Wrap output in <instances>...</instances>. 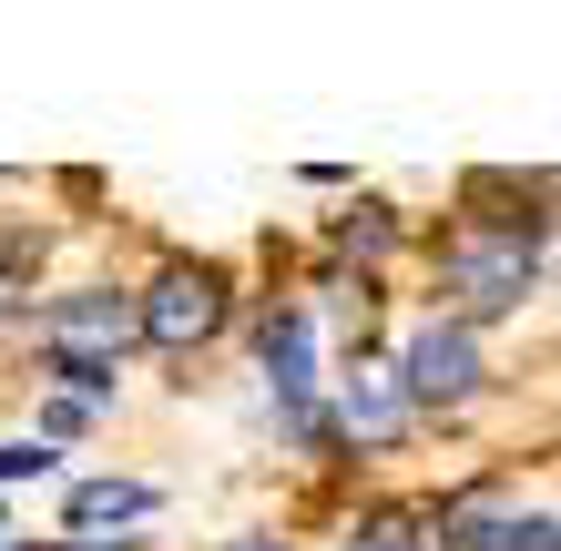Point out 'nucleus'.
<instances>
[{"instance_id": "0eeeda50", "label": "nucleus", "mask_w": 561, "mask_h": 551, "mask_svg": "<svg viewBox=\"0 0 561 551\" xmlns=\"http://www.w3.org/2000/svg\"><path fill=\"white\" fill-rule=\"evenodd\" d=\"M163 491L153 480H82L72 491V531H103V521H153Z\"/></svg>"}, {"instance_id": "1a4fd4ad", "label": "nucleus", "mask_w": 561, "mask_h": 551, "mask_svg": "<svg viewBox=\"0 0 561 551\" xmlns=\"http://www.w3.org/2000/svg\"><path fill=\"white\" fill-rule=\"evenodd\" d=\"M388 236H399V225H388V205H357V215L337 225V245H347V255H388Z\"/></svg>"}, {"instance_id": "39448f33", "label": "nucleus", "mask_w": 561, "mask_h": 551, "mask_svg": "<svg viewBox=\"0 0 561 551\" xmlns=\"http://www.w3.org/2000/svg\"><path fill=\"white\" fill-rule=\"evenodd\" d=\"M409 388H399V368H388V358H368V347H357V368L337 378V429L357 439V449H399L409 439Z\"/></svg>"}, {"instance_id": "6e6552de", "label": "nucleus", "mask_w": 561, "mask_h": 551, "mask_svg": "<svg viewBox=\"0 0 561 551\" xmlns=\"http://www.w3.org/2000/svg\"><path fill=\"white\" fill-rule=\"evenodd\" d=\"M337 551H428V510L378 501V510H357V521H347V541H337Z\"/></svg>"}, {"instance_id": "f257e3e1", "label": "nucleus", "mask_w": 561, "mask_h": 551, "mask_svg": "<svg viewBox=\"0 0 561 551\" xmlns=\"http://www.w3.org/2000/svg\"><path fill=\"white\" fill-rule=\"evenodd\" d=\"M531 286H541V225H459L439 255V317L459 328L531 307Z\"/></svg>"}, {"instance_id": "423d86ee", "label": "nucleus", "mask_w": 561, "mask_h": 551, "mask_svg": "<svg viewBox=\"0 0 561 551\" xmlns=\"http://www.w3.org/2000/svg\"><path fill=\"white\" fill-rule=\"evenodd\" d=\"M255 358H266V409H317V328L307 307H266L255 317Z\"/></svg>"}, {"instance_id": "20e7f679", "label": "nucleus", "mask_w": 561, "mask_h": 551, "mask_svg": "<svg viewBox=\"0 0 561 551\" xmlns=\"http://www.w3.org/2000/svg\"><path fill=\"white\" fill-rule=\"evenodd\" d=\"M388 368H399L409 409H470L480 388H490V347H480V328H459V317H439V307H428Z\"/></svg>"}, {"instance_id": "9b49d317", "label": "nucleus", "mask_w": 561, "mask_h": 551, "mask_svg": "<svg viewBox=\"0 0 561 551\" xmlns=\"http://www.w3.org/2000/svg\"><path fill=\"white\" fill-rule=\"evenodd\" d=\"M225 551H286V541H225Z\"/></svg>"}, {"instance_id": "f03ea898", "label": "nucleus", "mask_w": 561, "mask_h": 551, "mask_svg": "<svg viewBox=\"0 0 561 551\" xmlns=\"http://www.w3.org/2000/svg\"><path fill=\"white\" fill-rule=\"evenodd\" d=\"M123 347H134V297H113V286H72L61 307H42V328H31V358L61 378V399H113V368Z\"/></svg>"}, {"instance_id": "9d476101", "label": "nucleus", "mask_w": 561, "mask_h": 551, "mask_svg": "<svg viewBox=\"0 0 561 551\" xmlns=\"http://www.w3.org/2000/svg\"><path fill=\"white\" fill-rule=\"evenodd\" d=\"M42 470H51L42 439H0V480H42Z\"/></svg>"}, {"instance_id": "7ed1b4c3", "label": "nucleus", "mask_w": 561, "mask_h": 551, "mask_svg": "<svg viewBox=\"0 0 561 551\" xmlns=\"http://www.w3.org/2000/svg\"><path fill=\"white\" fill-rule=\"evenodd\" d=\"M225 317H236L225 266H205V255H163L153 286L134 297V337H153L163 358H194L205 337H225Z\"/></svg>"}]
</instances>
